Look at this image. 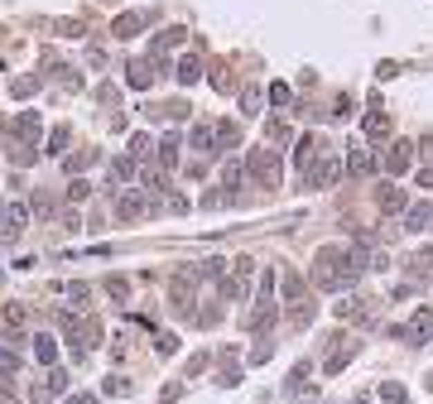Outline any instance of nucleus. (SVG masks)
<instances>
[{
    "instance_id": "f257e3e1",
    "label": "nucleus",
    "mask_w": 433,
    "mask_h": 404,
    "mask_svg": "<svg viewBox=\"0 0 433 404\" xmlns=\"http://www.w3.org/2000/svg\"><path fill=\"white\" fill-rule=\"evenodd\" d=\"M361 279V265L351 260V250H342V246H323L318 250V260H313V284L327 289V294H342V289H351Z\"/></svg>"
},
{
    "instance_id": "f03ea898",
    "label": "nucleus",
    "mask_w": 433,
    "mask_h": 404,
    "mask_svg": "<svg viewBox=\"0 0 433 404\" xmlns=\"http://www.w3.org/2000/svg\"><path fill=\"white\" fill-rule=\"evenodd\" d=\"M279 174H284V164H279V149H270V145H255V149L246 154V178H250V183H260V188H279Z\"/></svg>"
},
{
    "instance_id": "7ed1b4c3",
    "label": "nucleus",
    "mask_w": 433,
    "mask_h": 404,
    "mask_svg": "<svg viewBox=\"0 0 433 404\" xmlns=\"http://www.w3.org/2000/svg\"><path fill=\"white\" fill-rule=\"evenodd\" d=\"M250 275H255V260L250 255H241V260H231V275L217 284V294L226 303H236V299H246V289H250Z\"/></svg>"
},
{
    "instance_id": "20e7f679",
    "label": "nucleus",
    "mask_w": 433,
    "mask_h": 404,
    "mask_svg": "<svg viewBox=\"0 0 433 404\" xmlns=\"http://www.w3.org/2000/svg\"><path fill=\"white\" fill-rule=\"evenodd\" d=\"M390 337H400L409 347H433V308H419L405 327H390Z\"/></svg>"
},
{
    "instance_id": "39448f33",
    "label": "nucleus",
    "mask_w": 433,
    "mask_h": 404,
    "mask_svg": "<svg viewBox=\"0 0 433 404\" xmlns=\"http://www.w3.org/2000/svg\"><path fill=\"white\" fill-rule=\"evenodd\" d=\"M159 212V202L145 198V188H125L120 198H116V217L120 221H140V217H154Z\"/></svg>"
},
{
    "instance_id": "423d86ee",
    "label": "nucleus",
    "mask_w": 433,
    "mask_h": 404,
    "mask_svg": "<svg viewBox=\"0 0 433 404\" xmlns=\"http://www.w3.org/2000/svg\"><path fill=\"white\" fill-rule=\"evenodd\" d=\"M193 294H198V270H178L174 279H169V299L178 313H193Z\"/></svg>"
},
{
    "instance_id": "0eeeda50",
    "label": "nucleus",
    "mask_w": 433,
    "mask_h": 404,
    "mask_svg": "<svg viewBox=\"0 0 433 404\" xmlns=\"http://www.w3.org/2000/svg\"><path fill=\"white\" fill-rule=\"evenodd\" d=\"M337 318H347L356 327H376V303L371 299H342L337 303Z\"/></svg>"
},
{
    "instance_id": "6e6552de",
    "label": "nucleus",
    "mask_w": 433,
    "mask_h": 404,
    "mask_svg": "<svg viewBox=\"0 0 433 404\" xmlns=\"http://www.w3.org/2000/svg\"><path fill=\"white\" fill-rule=\"evenodd\" d=\"M24 221H29V207L24 202H0V236L5 241H15L24 231Z\"/></svg>"
},
{
    "instance_id": "1a4fd4ad",
    "label": "nucleus",
    "mask_w": 433,
    "mask_h": 404,
    "mask_svg": "<svg viewBox=\"0 0 433 404\" xmlns=\"http://www.w3.org/2000/svg\"><path fill=\"white\" fill-rule=\"evenodd\" d=\"M10 130H15V140H19L24 149H34V145H39V130H44V120H39V111H19Z\"/></svg>"
},
{
    "instance_id": "9d476101",
    "label": "nucleus",
    "mask_w": 433,
    "mask_h": 404,
    "mask_svg": "<svg viewBox=\"0 0 433 404\" xmlns=\"http://www.w3.org/2000/svg\"><path fill=\"white\" fill-rule=\"evenodd\" d=\"M63 390H68V371H48V376L29 390V400H34V404H48V400H58Z\"/></svg>"
},
{
    "instance_id": "9b49d317",
    "label": "nucleus",
    "mask_w": 433,
    "mask_h": 404,
    "mask_svg": "<svg viewBox=\"0 0 433 404\" xmlns=\"http://www.w3.org/2000/svg\"><path fill=\"white\" fill-rule=\"evenodd\" d=\"M380 164H385V174H405V169L414 164V145H409V140H395V145L385 149Z\"/></svg>"
},
{
    "instance_id": "f8f14e48",
    "label": "nucleus",
    "mask_w": 433,
    "mask_h": 404,
    "mask_svg": "<svg viewBox=\"0 0 433 404\" xmlns=\"http://www.w3.org/2000/svg\"><path fill=\"white\" fill-rule=\"evenodd\" d=\"M145 24H149V15H145V10H130V15H116V19H111V34H116V39H135Z\"/></svg>"
},
{
    "instance_id": "ddd939ff",
    "label": "nucleus",
    "mask_w": 433,
    "mask_h": 404,
    "mask_svg": "<svg viewBox=\"0 0 433 404\" xmlns=\"http://www.w3.org/2000/svg\"><path fill=\"white\" fill-rule=\"evenodd\" d=\"M376 202H380V212H385V217H400V212H409V198H405V188H395V183H380Z\"/></svg>"
},
{
    "instance_id": "4468645a",
    "label": "nucleus",
    "mask_w": 433,
    "mask_h": 404,
    "mask_svg": "<svg viewBox=\"0 0 433 404\" xmlns=\"http://www.w3.org/2000/svg\"><path fill=\"white\" fill-rule=\"evenodd\" d=\"M188 145H193L198 154H217V125L212 120H198V125L188 130Z\"/></svg>"
},
{
    "instance_id": "2eb2a0df",
    "label": "nucleus",
    "mask_w": 433,
    "mask_h": 404,
    "mask_svg": "<svg viewBox=\"0 0 433 404\" xmlns=\"http://www.w3.org/2000/svg\"><path fill=\"white\" fill-rule=\"evenodd\" d=\"M337 174H342V159H332V154H327V159H318V164L308 169V183H313V188H332V183H337Z\"/></svg>"
},
{
    "instance_id": "dca6fc26",
    "label": "nucleus",
    "mask_w": 433,
    "mask_h": 404,
    "mask_svg": "<svg viewBox=\"0 0 433 404\" xmlns=\"http://www.w3.org/2000/svg\"><path fill=\"white\" fill-rule=\"evenodd\" d=\"M376 169H380V159H376L371 149H361V145H356V149L347 154V174H356V178H371Z\"/></svg>"
},
{
    "instance_id": "f3484780",
    "label": "nucleus",
    "mask_w": 433,
    "mask_h": 404,
    "mask_svg": "<svg viewBox=\"0 0 433 404\" xmlns=\"http://www.w3.org/2000/svg\"><path fill=\"white\" fill-rule=\"evenodd\" d=\"M366 135H371V140H385V135H390V116H385L380 97H371V116H366Z\"/></svg>"
},
{
    "instance_id": "a211bd4d",
    "label": "nucleus",
    "mask_w": 433,
    "mask_h": 404,
    "mask_svg": "<svg viewBox=\"0 0 433 404\" xmlns=\"http://www.w3.org/2000/svg\"><path fill=\"white\" fill-rule=\"evenodd\" d=\"M125 82H130L135 92H145V87L154 82V58H135V63H130V73H125Z\"/></svg>"
},
{
    "instance_id": "6ab92c4d",
    "label": "nucleus",
    "mask_w": 433,
    "mask_h": 404,
    "mask_svg": "<svg viewBox=\"0 0 433 404\" xmlns=\"http://www.w3.org/2000/svg\"><path fill=\"white\" fill-rule=\"evenodd\" d=\"M433 226V202H414L405 212V231H429Z\"/></svg>"
},
{
    "instance_id": "aec40b11",
    "label": "nucleus",
    "mask_w": 433,
    "mask_h": 404,
    "mask_svg": "<svg viewBox=\"0 0 433 404\" xmlns=\"http://www.w3.org/2000/svg\"><path fill=\"white\" fill-rule=\"evenodd\" d=\"M154 159H159V169L169 174V169H178V135H164L159 145H154Z\"/></svg>"
},
{
    "instance_id": "412c9836",
    "label": "nucleus",
    "mask_w": 433,
    "mask_h": 404,
    "mask_svg": "<svg viewBox=\"0 0 433 404\" xmlns=\"http://www.w3.org/2000/svg\"><path fill=\"white\" fill-rule=\"evenodd\" d=\"M323 145H318V135H299V145H294V164L299 169H313V154H318Z\"/></svg>"
},
{
    "instance_id": "4be33fe9",
    "label": "nucleus",
    "mask_w": 433,
    "mask_h": 404,
    "mask_svg": "<svg viewBox=\"0 0 433 404\" xmlns=\"http://www.w3.org/2000/svg\"><path fill=\"white\" fill-rule=\"evenodd\" d=\"M241 145V125L236 120H217V154L221 149H236Z\"/></svg>"
},
{
    "instance_id": "5701e85b",
    "label": "nucleus",
    "mask_w": 433,
    "mask_h": 404,
    "mask_svg": "<svg viewBox=\"0 0 433 404\" xmlns=\"http://www.w3.org/2000/svg\"><path fill=\"white\" fill-rule=\"evenodd\" d=\"M174 77H178V82H183V87H193V82H198V77H203V63H198V58H193V53H188V58H178V68H174Z\"/></svg>"
},
{
    "instance_id": "b1692460",
    "label": "nucleus",
    "mask_w": 433,
    "mask_h": 404,
    "mask_svg": "<svg viewBox=\"0 0 433 404\" xmlns=\"http://www.w3.org/2000/svg\"><path fill=\"white\" fill-rule=\"evenodd\" d=\"M29 342H34V356H39L44 366H53V361H58V342H53L48 332H39V337H29Z\"/></svg>"
},
{
    "instance_id": "393cba45",
    "label": "nucleus",
    "mask_w": 433,
    "mask_h": 404,
    "mask_svg": "<svg viewBox=\"0 0 433 404\" xmlns=\"http://www.w3.org/2000/svg\"><path fill=\"white\" fill-rule=\"evenodd\" d=\"M356 351H361L356 342H347V347H337V351H332V356L323 361V371H327V376H337V371H342V366H347V361H351Z\"/></svg>"
},
{
    "instance_id": "a878e982",
    "label": "nucleus",
    "mask_w": 433,
    "mask_h": 404,
    "mask_svg": "<svg viewBox=\"0 0 433 404\" xmlns=\"http://www.w3.org/2000/svg\"><path fill=\"white\" fill-rule=\"evenodd\" d=\"M217 385H241V371H236V351H221V376H217Z\"/></svg>"
},
{
    "instance_id": "bb28decb",
    "label": "nucleus",
    "mask_w": 433,
    "mask_h": 404,
    "mask_svg": "<svg viewBox=\"0 0 433 404\" xmlns=\"http://www.w3.org/2000/svg\"><path fill=\"white\" fill-rule=\"evenodd\" d=\"M376 395H380V404H409V395H405V385H400V380H380V390H376Z\"/></svg>"
},
{
    "instance_id": "cd10ccee",
    "label": "nucleus",
    "mask_w": 433,
    "mask_h": 404,
    "mask_svg": "<svg viewBox=\"0 0 433 404\" xmlns=\"http://www.w3.org/2000/svg\"><path fill=\"white\" fill-rule=\"evenodd\" d=\"M284 303H304V279H299V270H284Z\"/></svg>"
},
{
    "instance_id": "c85d7f7f",
    "label": "nucleus",
    "mask_w": 433,
    "mask_h": 404,
    "mask_svg": "<svg viewBox=\"0 0 433 404\" xmlns=\"http://www.w3.org/2000/svg\"><path fill=\"white\" fill-rule=\"evenodd\" d=\"M188 39V29H164L159 39H154V58H164V48H174V44H183Z\"/></svg>"
},
{
    "instance_id": "c756f323",
    "label": "nucleus",
    "mask_w": 433,
    "mask_h": 404,
    "mask_svg": "<svg viewBox=\"0 0 433 404\" xmlns=\"http://www.w3.org/2000/svg\"><path fill=\"white\" fill-rule=\"evenodd\" d=\"M260 101H265L260 87H246V92H241V116H260Z\"/></svg>"
},
{
    "instance_id": "7c9ffc66",
    "label": "nucleus",
    "mask_w": 433,
    "mask_h": 404,
    "mask_svg": "<svg viewBox=\"0 0 433 404\" xmlns=\"http://www.w3.org/2000/svg\"><path fill=\"white\" fill-rule=\"evenodd\" d=\"M149 154H154V140H149V135H130V159L140 164V159H149Z\"/></svg>"
},
{
    "instance_id": "2f4dec72",
    "label": "nucleus",
    "mask_w": 433,
    "mask_h": 404,
    "mask_svg": "<svg viewBox=\"0 0 433 404\" xmlns=\"http://www.w3.org/2000/svg\"><path fill=\"white\" fill-rule=\"evenodd\" d=\"M111 178H116V183H125V178H135V159H130V154H120V159H111Z\"/></svg>"
},
{
    "instance_id": "473e14b6",
    "label": "nucleus",
    "mask_w": 433,
    "mask_h": 404,
    "mask_svg": "<svg viewBox=\"0 0 433 404\" xmlns=\"http://www.w3.org/2000/svg\"><path fill=\"white\" fill-rule=\"evenodd\" d=\"M236 183H246V164H241V159H231V164L221 169V188H236Z\"/></svg>"
},
{
    "instance_id": "72a5a7b5",
    "label": "nucleus",
    "mask_w": 433,
    "mask_h": 404,
    "mask_svg": "<svg viewBox=\"0 0 433 404\" xmlns=\"http://www.w3.org/2000/svg\"><path fill=\"white\" fill-rule=\"evenodd\" d=\"M255 303H275V270L260 275V284H255Z\"/></svg>"
},
{
    "instance_id": "f704fd0d",
    "label": "nucleus",
    "mask_w": 433,
    "mask_h": 404,
    "mask_svg": "<svg viewBox=\"0 0 433 404\" xmlns=\"http://www.w3.org/2000/svg\"><path fill=\"white\" fill-rule=\"evenodd\" d=\"M92 164H97V149H82V154H73L63 169H68V174H82V169H92Z\"/></svg>"
},
{
    "instance_id": "c9c22d12",
    "label": "nucleus",
    "mask_w": 433,
    "mask_h": 404,
    "mask_svg": "<svg viewBox=\"0 0 433 404\" xmlns=\"http://www.w3.org/2000/svg\"><path fill=\"white\" fill-rule=\"evenodd\" d=\"M34 92H39V77H15V82H10V97H34Z\"/></svg>"
},
{
    "instance_id": "e433bc0d",
    "label": "nucleus",
    "mask_w": 433,
    "mask_h": 404,
    "mask_svg": "<svg viewBox=\"0 0 433 404\" xmlns=\"http://www.w3.org/2000/svg\"><path fill=\"white\" fill-rule=\"evenodd\" d=\"M107 294H111L116 303H125V299H130V279H120V275H111V279H107Z\"/></svg>"
},
{
    "instance_id": "4c0bfd02",
    "label": "nucleus",
    "mask_w": 433,
    "mask_h": 404,
    "mask_svg": "<svg viewBox=\"0 0 433 404\" xmlns=\"http://www.w3.org/2000/svg\"><path fill=\"white\" fill-rule=\"evenodd\" d=\"M265 140H270V145H289V125H284V120H270V125H265Z\"/></svg>"
},
{
    "instance_id": "58836bf2",
    "label": "nucleus",
    "mask_w": 433,
    "mask_h": 404,
    "mask_svg": "<svg viewBox=\"0 0 433 404\" xmlns=\"http://www.w3.org/2000/svg\"><path fill=\"white\" fill-rule=\"evenodd\" d=\"M68 140H73V130H68V125H58V130L48 135V154H63V149H68Z\"/></svg>"
},
{
    "instance_id": "ea45409f",
    "label": "nucleus",
    "mask_w": 433,
    "mask_h": 404,
    "mask_svg": "<svg viewBox=\"0 0 433 404\" xmlns=\"http://www.w3.org/2000/svg\"><path fill=\"white\" fill-rule=\"evenodd\" d=\"M289 322H294V327H308V322H313V303H294V308H289Z\"/></svg>"
},
{
    "instance_id": "a19ab883",
    "label": "nucleus",
    "mask_w": 433,
    "mask_h": 404,
    "mask_svg": "<svg viewBox=\"0 0 433 404\" xmlns=\"http://www.w3.org/2000/svg\"><path fill=\"white\" fill-rule=\"evenodd\" d=\"M154 351H159V356H174V351H178V337H174V332H159V337H154Z\"/></svg>"
},
{
    "instance_id": "79ce46f5",
    "label": "nucleus",
    "mask_w": 433,
    "mask_h": 404,
    "mask_svg": "<svg viewBox=\"0 0 433 404\" xmlns=\"http://www.w3.org/2000/svg\"><path fill=\"white\" fill-rule=\"evenodd\" d=\"M87 193H92V183H87V178H73V183H68V202H82Z\"/></svg>"
},
{
    "instance_id": "37998d69",
    "label": "nucleus",
    "mask_w": 433,
    "mask_h": 404,
    "mask_svg": "<svg viewBox=\"0 0 433 404\" xmlns=\"http://www.w3.org/2000/svg\"><path fill=\"white\" fill-rule=\"evenodd\" d=\"M265 97H270V106H289V87H284V82H270Z\"/></svg>"
},
{
    "instance_id": "c03bdc74",
    "label": "nucleus",
    "mask_w": 433,
    "mask_h": 404,
    "mask_svg": "<svg viewBox=\"0 0 433 404\" xmlns=\"http://www.w3.org/2000/svg\"><path fill=\"white\" fill-rule=\"evenodd\" d=\"M24 318H29V313H24L19 303H5V322H10V327H24Z\"/></svg>"
},
{
    "instance_id": "a18cd8bd",
    "label": "nucleus",
    "mask_w": 433,
    "mask_h": 404,
    "mask_svg": "<svg viewBox=\"0 0 433 404\" xmlns=\"http://www.w3.org/2000/svg\"><path fill=\"white\" fill-rule=\"evenodd\" d=\"M270 356H275V347H270V342H265V337H260V342H255V347H250V361H255V366H260V361H270Z\"/></svg>"
},
{
    "instance_id": "49530a36",
    "label": "nucleus",
    "mask_w": 433,
    "mask_h": 404,
    "mask_svg": "<svg viewBox=\"0 0 433 404\" xmlns=\"http://www.w3.org/2000/svg\"><path fill=\"white\" fill-rule=\"evenodd\" d=\"M68 299L77 303V308H87V299H92V289H87V284H68Z\"/></svg>"
},
{
    "instance_id": "de8ad7c7",
    "label": "nucleus",
    "mask_w": 433,
    "mask_h": 404,
    "mask_svg": "<svg viewBox=\"0 0 433 404\" xmlns=\"http://www.w3.org/2000/svg\"><path fill=\"white\" fill-rule=\"evenodd\" d=\"M409 270H414V275H424V270H433V250H419V255L409 260Z\"/></svg>"
},
{
    "instance_id": "09e8293b",
    "label": "nucleus",
    "mask_w": 433,
    "mask_h": 404,
    "mask_svg": "<svg viewBox=\"0 0 433 404\" xmlns=\"http://www.w3.org/2000/svg\"><path fill=\"white\" fill-rule=\"evenodd\" d=\"M178 395H183V385H164V390H159V404H178Z\"/></svg>"
},
{
    "instance_id": "8fccbe9b",
    "label": "nucleus",
    "mask_w": 433,
    "mask_h": 404,
    "mask_svg": "<svg viewBox=\"0 0 433 404\" xmlns=\"http://www.w3.org/2000/svg\"><path fill=\"white\" fill-rule=\"evenodd\" d=\"M332 116H337V120H347V116H351V97H337V106H332Z\"/></svg>"
},
{
    "instance_id": "3c124183",
    "label": "nucleus",
    "mask_w": 433,
    "mask_h": 404,
    "mask_svg": "<svg viewBox=\"0 0 433 404\" xmlns=\"http://www.w3.org/2000/svg\"><path fill=\"white\" fill-rule=\"evenodd\" d=\"M107 395H130V385H125L120 376H111V380H107Z\"/></svg>"
},
{
    "instance_id": "603ef678",
    "label": "nucleus",
    "mask_w": 433,
    "mask_h": 404,
    "mask_svg": "<svg viewBox=\"0 0 433 404\" xmlns=\"http://www.w3.org/2000/svg\"><path fill=\"white\" fill-rule=\"evenodd\" d=\"M164 207H169V212H188V198H183V193H169Z\"/></svg>"
},
{
    "instance_id": "864d4df0",
    "label": "nucleus",
    "mask_w": 433,
    "mask_h": 404,
    "mask_svg": "<svg viewBox=\"0 0 433 404\" xmlns=\"http://www.w3.org/2000/svg\"><path fill=\"white\" fill-rule=\"evenodd\" d=\"M63 404H97V395H68Z\"/></svg>"
},
{
    "instance_id": "5fc2aeb1",
    "label": "nucleus",
    "mask_w": 433,
    "mask_h": 404,
    "mask_svg": "<svg viewBox=\"0 0 433 404\" xmlns=\"http://www.w3.org/2000/svg\"><path fill=\"white\" fill-rule=\"evenodd\" d=\"M356 404H371V395H361V400H356Z\"/></svg>"
},
{
    "instance_id": "6e6d98bb",
    "label": "nucleus",
    "mask_w": 433,
    "mask_h": 404,
    "mask_svg": "<svg viewBox=\"0 0 433 404\" xmlns=\"http://www.w3.org/2000/svg\"><path fill=\"white\" fill-rule=\"evenodd\" d=\"M429 390H433V376H429Z\"/></svg>"
}]
</instances>
